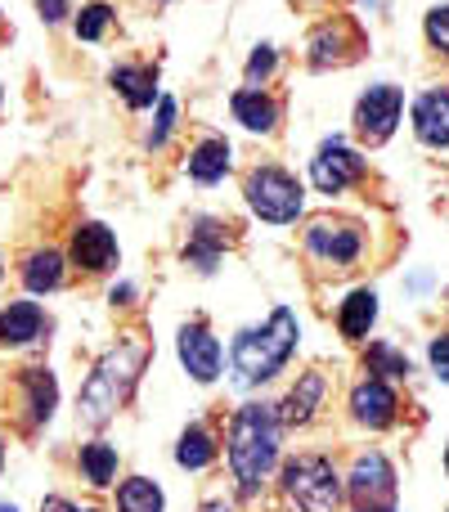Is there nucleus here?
Returning a JSON list of instances; mask_svg holds the SVG:
<instances>
[{"mask_svg": "<svg viewBox=\"0 0 449 512\" xmlns=\"http://www.w3.org/2000/svg\"><path fill=\"white\" fill-rule=\"evenodd\" d=\"M176 351H180V364L189 369L194 382H216L221 378V342L207 333V324H185L176 337Z\"/></svg>", "mask_w": 449, "mask_h": 512, "instance_id": "nucleus-9", "label": "nucleus"}, {"mask_svg": "<svg viewBox=\"0 0 449 512\" xmlns=\"http://www.w3.org/2000/svg\"><path fill=\"white\" fill-rule=\"evenodd\" d=\"M176 463L185 472L212 468V463H216V436H212V427H207V423H189L185 432H180V441H176Z\"/></svg>", "mask_w": 449, "mask_h": 512, "instance_id": "nucleus-22", "label": "nucleus"}, {"mask_svg": "<svg viewBox=\"0 0 449 512\" xmlns=\"http://www.w3.org/2000/svg\"><path fill=\"white\" fill-rule=\"evenodd\" d=\"M283 495L301 512H337L342 508V477L324 454H297L283 468Z\"/></svg>", "mask_w": 449, "mask_h": 512, "instance_id": "nucleus-4", "label": "nucleus"}, {"mask_svg": "<svg viewBox=\"0 0 449 512\" xmlns=\"http://www.w3.org/2000/svg\"><path fill=\"white\" fill-rule=\"evenodd\" d=\"M445 468H449V450H445Z\"/></svg>", "mask_w": 449, "mask_h": 512, "instance_id": "nucleus-40", "label": "nucleus"}, {"mask_svg": "<svg viewBox=\"0 0 449 512\" xmlns=\"http://www.w3.org/2000/svg\"><path fill=\"white\" fill-rule=\"evenodd\" d=\"M274 63H279V54H274V45H256L252 50V59H247V81H265L274 72Z\"/></svg>", "mask_w": 449, "mask_h": 512, "instance_id": "nucleus-30", "label": "nucleus"}, {"mask_svg": "<svg viewBox=\"0 0 449 512\" xmlns=\"http://www.w3.org/2000/svg\"><path fill=\"white\" fill-rule=\"evenodd\" d=\"M351 409H355V418H360L364 427H373V432H378V427L396 423L400 400H396V391H391L382 378H369V382H360V387H355Z\"/></svg>", "mask_w": 449, "mask_h": 512, "instance_id": "nucleus-13", "label": "nucleus"}, {"mask_svg": "<svg viewBox=\"0 0 449 512\" xmlns=\"http://www.w3.org/2000/svg\"><path fill=\"white\" fill-rule=\"evenodd\" d=\"M144 360H149V342H140V337H122L117 346H108L95 360V369L86 373V382H81V396H77L81 423L86 427L113 423L117 409L131 400L135 382H140Z\"/></svg>", "mask_w": 449, "mask_h": 512, "instance_id": "nucleus-1", "label": "nucleus"}, {"mask_svg": "<svg viewBox=\"0 0 449 512\" xmlns=\"http://www.w3.org/2000/svg\"><path fill=\"white\" fill-rule=\"evenodd\" d=\"M77 512H95V508H77Z\"/></svg>", "mask_w": 449, "mask_h": 512, "instance_id": "nucleus-39", "label": "nucleus"}, {"mask_svg": "<svg viewBox=\"0 0 449 512\" xmlns=\"http://www.w3.org/2000/svg\"><path fill=\"white\" fill-rule=\"evenodd\" d=\"M167 499H162V486L149 477H126L117 486V512H162Z\"/></svg>", "mask_w": 449, "mask_h": 512, "instance_id": "nucleus-26", "label": "nucleus"}, {"mask_svg": "<svg viewBox=\"0 0 449 512\" xmlns=\"http://www.w3.org/2000/svg\"><path fill=\"white\" fill-rule=\"evenodd\" d=\"M247 207L270 225H292L301 216V185L283 167H256L247 176Z\"/></svg>", "mask_w": 449, "mask_h": 512, "instance_id": "nucleus-5", "label": "nucleus"}, {"mask_svg": "<svg viewBox=\"0 0 449 512\" xmlns=\"http://www.w3.org/2000/svg\"><path fill=\"white\" fill-rule=\"evenodd\" d=\"M229 113H234L247 131H261V135H270L274 126H279V104H274L270 95H261V86L238 90V95L229 99Z\"/></svg>", "mask_w": 449, "mask_h": 512, "instance_id": "nucleus-20", "label": "nucleus"}, {"mask_svg": "<svg viewBox=\"0 0 449 512\" xmlns=\"http://www.w3.org/2000/svg\"><path fill=\"white\" fill-rule=\"evenodd\" d=\"M63 270H68V256L59 248H36L23 256V288L36 292V297H45V292H54L63 283Z\"/></svg>", "mask_w": 449, "mask_h": 512, "instance_id": "nucleus-17", "label": "nucleus"}, {"mask_svg": "<svg viewBox=\"0 0 449 512\" xmlns=\"http://www.w3.org/2000/svg\"><path fill=\"white\" fill-rule=\"evenodd\" d=\"M0 279H5V265H0Z\"/></svg>", "mask_w": 449, "mask_h": 512, "instance_id": "nucleus-41", "label": "nucleus"}, {"mask_svg": "<svg viewBox=\"0 0 449 512\" xmlns=\"http://www.w3.org/2000/svg\"><path fill=\"white\" fill-rule=\"evenodd\" d=\"M369 373H387V378H405L409 373V360L400 351H391V346H369Z\"/></svg>", "mask_w": 449, "mask_h": 512, "instance_id": "nucleus-28", "label": "nucleus"}, {"mask_svg": "<svg viewBox=\"0 0 449 512\" xmlns=\"http://www.w3.org/2000/svg\"><path fill=\"white\" fill-rule=\"evenodd\" d=\"M0 512H18V504H0Z\"/></svg>", "mask_w": 449, "mask_h": 512, "instance_id": "nucleus-37", "label": "nucleus"}, {"mask_svg": "<svg viewBox=\"0 0 449 512\" xmlns=\"http://www.w3.org/2000/svg\"><path fill=\"white\" fill-rule=\"evenodd\" d=\"M400 108H405V95H400L396 86H369L360 95V104H355V131H360L364 144H382L391 140V131H396L400 122Z\"/></svg>", "mask_w": 449, "mask_h": 512, "instance_id": "nucleus-6", "label": "nucleus"}, {"mask_svg": "<svg viewBox=\"0 0 449 512\" xmlns=\"http://www.w3.org/2000/svg\"><path fill=\"white\" fill-rule=\"evenodd\" d=\"M108 23H113V5H108V0H90L77 14V36L81 41H99V36L108 32Z\"/></svg>", "mask_w": 449, "mask_h": 512, "instance_id": "nucleus-27", "label": "nucleus"}, {"mask_svg": "<svg viewBox=\"0 0 449 512\" xmlns=\"http://www.w3.org/2000/svg\"><path fill=\"white\" fill-rule=\"evenodd\" d=\"M360 50V36L351 32V23H328L310 36V63L315 68H333V63H346Z\"/></svg>", "mask_w": 449, "mask_h": 512, "instance_id": "nucleus-18", "label": "nucleus"}, {"mask_svg": "<svg viewBox=\"0 0 449 512\" xmlns=\"http://www.w3.org/2000/svg\"><path fill=\"white\" fill-rule=\"evenodd\" d=\"M391 490H396V472L382 454H360L351 468V495L360 504H387Z\"/></svg>", "mask_w": 449, "mask_h": 512, "instance_id": "nucleus-12", "label": "nucleus"}, {"mask_svg": "<svg viewBox=\"0 0 449 512\" xmlns=\"http://www.w3.org/2000/svg\"><path fill=\"white\" fill-rule=\"evenodd\" d=\"M68 261L86 274H108L117 265V239L108 225L99 221H81L72 230V243H68Z\"/></svg>", "mask_w": 449, "mask_h": 512, "instance_id": "nucleus-8", "label": "nucleus"}, {"mask_svg": "<svg viewBox=\"0 0 449 512\" xmlns=\"http://www.w3.org/2000/svg\"><path fill=\"white\" fill-rule=\"evenodd\" d=\"M229 472L243 499H252L265 486V477L279 463V414L270 405H243L229 418Z\"/></svg>", "mask_w": 449, "mask_h": 512, "instance_id": "nucleus-2", "label": "nucleus"}, {"mask_svg": "<svg viewBox=\"0 0 449 512\" xmlns=\"http://www.w3.org/2000/svg\"><path fill=\"white\" fill-rule=\"evenodd\" d=\"M355 512H391V508H382V504H360Z\"/></svg>", "mask_w": 449, "mask_h": 512, "instance_id": "nucleus-36", "label": "nucleus"}, {"mask_svg": "<svg viewBox=\"0 0 449 512\" xmlns=\"http://www.w3.org/2000/svg\"><path fill=\"white\" fill-rule=\"evenodd\" d=\"M36 9H41L45 23H63L68 18V0H36Z\"/></svg>", "mask_w": 449, "mask_h": 512, "instance_id": "nucleus-33", "label": "nucleus"}, {"mask_svg": "<svg viewBox=\"0 0 449 512\" xmlns=\"http://www.w3.org/2000/svg\"><path fill=\"white\" fill-rule=\"evenodd\" d=\"M171 131H176V99L162 95L158 99V126H153V135H149V149H162Z\"/></svg>", "mask_w": 449, "mask_h": 512, "instance_id": "nucleus-29", "label": "nucleus"}, {"mask_svg": "<svg viewBox=\"0 0 449 512\" xmlns=\"http://www.w3.org/2000/svg\"><path fill=\"white\" fill-rule=\"evenodd\" d=\"M225 171H229V144L221 135L198 140V149L189 153V176H194L198 185H216V180H225Z\"/></svg>", "mask_w": 449, "mask_h": 512, "instance_id": "nucleus-24", "label": "nucleus"}, {"mask_svg": "<svg viewBox=\"0 0 449 512\" xmlns=\"http://www.w3.org/2000/svg\"><path fill=\"white\" fill-rule=\"evenodd\" d=\"M77 468H81V481H90L95 490L113 486V477H117V445H108V441H90V445H81Z\"/></svg>", "mask_w": 449, "mask_h": 512, "instance_id": "nucleus-25", "label": "nucleus"}, {"mask_svg": "<svg viewBox=\"0 0 449 512\" xmlns=\"http://www.w3.org/2000/svg\"><path fill=\"white\" fill-rule=\"evenodd\" d=\"M373 319H378V292H369V288H355L351 297L342 301V315H337V328H342V337H351V342H360V337H369Z\"/></svg>", "mask_w": 449, "mask_h": 512, "instance_id": "nucleus-23", "label": "nucleus"}, {"mask_svg": "<svg viewBox=\"0 0 449 512\" xmlns=\"http://www.w3.org/2000/svg\"><path fill=\"white\" fill-rule=\"evenodd\" d=\"M108 81H113V90L126 99V108H149L158 95V72L153 68H135V63H117L113 72H108Z\"/></svg>", "mask_w": 449, "mask_h": 512, "instance_id": "nucleus-19", "label": "nucleus"}, {"mask_svg": "<svg viewBox=\"0 0 449 512\" xmlns=\"http://www.w3.org/2000/svg\"><path fill=\"white\" fill-rule=\"evenodd\" d=\"M131 297H135V288H131V283H117V288L108 292V301H113V306H126V301H131Z\"/></svg>", "mask_w": 449, "mask_h": 512, "instance_id": "nucleus-35", "label": "nucleus"}, {"mask_svg": "<svg viewBox=\"0 0 449 512\" xmlns=\"http://www.w3.org/2000/svg\"><path fill=\"white\" fill-rule=\"evenodd\" d=\"M360 176H364V158L355 149H346L342 140L319 144L315 162H310V180H315L319 194H342V189H351Z\"/></svg>", "mask_w": 449, "mask_h": 512, "instance_id": "nucleus-7", "label": "nucleus"}, {"mask_svg": "<svg viewBox=\"0 0 449 512\" xmlns=\"http://www.w3.org/2000/svg\"><path fill=\"white\" fill-rule=\"evenodd\" d=\"M306 248L319 256V261H328V265H337V270H342V265H351L355 256L364 252V239H360V230H355V225H342V221H315L306 230Z\"/></svg>", "mask_w": 449, "mask_h": 512, "instance_id": "nucleus-10", "label": "nucleus"}, {"mask_svg": "<svg viewBox=\"0 0 449 512\" xmlns=\"http://www.w3.org/2000/svg\"><path fill=\"white\" fill-rule=\"evenodd\" d=\"M297 337H301V324L288 306H279L265 324L256 328H243L229 346V369H234V382L238 387H261L270 382L283 364L292 360L297 351Z\"/></svg>", "mask_w": 449, "mask_h": 512, "instance_id": "nucleus-3", "label": "nucleus"}, {"mask_svg": "<svg viewBox=\"0 0 449 512\" xmlns=\"http://www.w3.org/2000/svg\"><path fill=\"white\" fill-rule=\"evenodd\" d=\"M427 41H432L436 50L449 54V5H441V9H432V14H427Z\"/></svg>", "mask_w": 449, "mask_h": 512, "instance_id": "nucleus-31", "label": "nucleus"}, {"mask_svg": "<svg viewBox=\"0 0 449 512\" xmlns=\"http://www.w3.org/2000/svg\"><path fill=\"white\" fill-rule=\"evenodd\" d=\"M41 512H77V504H68L63 495H45L41 499Z\"/></svg>", "mask_w": 449, "mask_h": 512, "instance_id": "nucleus-34", "label": "nucleus"}, {"mask_svg": "<svg viewBox=\"0 0 449 512\" xmlns=\"http://www.w3.org/2000/svg\"><path fill=\"white\" fill-rule=\"evenodd\" d=\"M45 333V310L36 301H9L0 310V346L14 351V346H32Z\"/></svg>", "mask_w": 449, "mask_h": 512, "instance_id": "nucleus-14", "label": "nucleus"}, {"mask_svg": "<svg viewBox=\"0 0 449 512\" xmlns=\"http://www.w3.org/2000/svg\"><path fill=\"white\" fill-rule=\"evenodd\" d=\"M414 131L432 149H449V90H427L414 104Z\"/></svg>", "mask_w": 449, "mask_h": 512, "instance_id": "nucleus-15", "label": "nucleus"}, {"mask_svg": "<svg viewBox=\"0 0 449 512\" xmlns=\"http://www.w3.org/2000/svg\"><path fill=\"white\" fill-rule=\"evenodd\" d=\"M18 391H23V418L27 427H45L59 409V382L50 369H23L18 373Z\"/></svg>", "mask_w": 449, "mask_h": 512, "instance_id": "nucleus-11", "label": "nucleus"}, {"mask_svg": "<svg viewBox=\"0 0 449 512\" xmlns=\"http://www.w3.org/2000/svg\"><path fill=\"white\" fill-rule=\"evenodd\" d=\"M0 463H5V436H0Z\"/></svg>", "mask_w": 449, "mask_h": 512, "instance_id": "nucleus-38", "label": "nucleus"}, {"mask_svg": "<svg viewBox=\"0 0 449 512\" xmlns=\"http://www.w3.org/2000/svg\"><path fill=\"white\" fill-rule=\"evenodd\" d=\"M324 373H301L297 378V387L288 391V400H283V414H279V423H288V427H297V423H310V414L319 409V400H324Z\"/></svg>", "mask_w": 449, "mask_h": 512, "instance_id": "nucleus-21", "label": "nucleus"}, {"mask_svg": "<svg viewBox=\"0 0 449 512\" xmlns=\"http://www.w3.org/2000/svg\"><path fill=\"white\" fill-rule=\"evenodd\" d=\"M427 360H432L436 378H441V382H449V333L432 337V346H427Z\"/></svg>", "mask_w": 449, "mask_h": 512, "instance_id": "nucleus-32", "label": "nucleus"}, {"mask_svg": "<svg viewBox=\"0 0 449 512\" xmlns=\"http://www.w3.org/2000/svg\"><path fill=\"white\" fill-rule=\"evenodd\" d=\"M225 252V225L212 216H198L194 230H189V248H185V265H194L198 274H212L221 265Z\"/></svg>", "mask_w": 449, "mask_h": 512, "instance_id": "nucleus-16", "label": "nucleus"}]
</instances>
